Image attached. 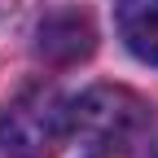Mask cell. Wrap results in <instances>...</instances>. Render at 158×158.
I'll list each match as a JSON object with an SVG mask.
<instances>
[{"label": "cell", "instance_id": "6da1fadb", "mask_svg": "<svg viewBox=\"0 0 158 158\" xmlns=\"http://www.w3.org/2000/svg\"><path fill=\"white\" fill-rule=\"evenodd\" d=\"M75 136V101L57 84H27L0 114V145L13 158H48Z\"/></svg>", "mask_w": 158, "mask_h": 158}, {"label": "cell", "instance_id": "7a4b0ae2", "mask_svg": "<svg viewBox=\"0 0 158 158\" xmlns=\"http://www.w3.org/2000/svg\"><path fill=\"white\" fill-rule=\"evenodd\" d=\"M149 127H154V110L132 88L97 84L75 101V136H84L97 154H127L132 145L145 141Z\"/></svg>", "mask_w": 158, "mask_h": 158}, {"label": "cell", "instance_id": "3957f363", "mask_svg": "<svg viewBox=\"0 0 158 158\" xmlns=\"http://www.w3.org/2000/svg\"><path fill=\"white\" fill-rule=\"evenodd\" d=\"M97 48V31H92V18L79 13V9H62V13H48L35 31V53L53 66H70V62H84V57Z\"/></svg>", "mask_w": 158, "mask_h": 158}, {"label": "cell", "instance_id": "277c9868", "mask_svg": "<svg viewBox=\"0 0 158 158\" xmlns=\"http://www.w3.org/2000/svg\"><path fill=\"white\" fill-rule=\"evenodd\" d=\"M118 35L141 62L158 66V0H118Z\"/></svg>", "mask_w": 158, "mask_h": 158}, {"label": "cell", "instance_id": "5b68a950", "mask_svg": "<svg viewBox=\"0 0 158 158\" xmlns=\"http://www.w3.org/2000/svg\"><path fill=\"white\" fill-rule=\"evenodd\" d=\"M154 158H158V154H154Z\"/></svg>", "mask_w": 158, "mask_h": 158}]
</instances>
